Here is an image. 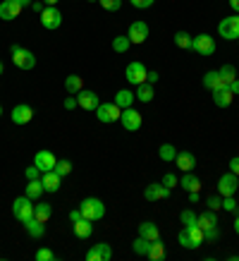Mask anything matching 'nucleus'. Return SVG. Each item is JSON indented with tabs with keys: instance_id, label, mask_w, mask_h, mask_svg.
Returning <instances> with one entry per match:
<instances>
[{
	"instance_id": "de8ad7c7",
	"label": "nucleus",
	"mask_w": 239,
	"mask_h": 261,
	"mask_svg": "<svg viewBox=\"0 0 239 261\" xmlns=\"http://www.w3.org/2000/svg\"><path fill=\"white\" fill-rule=\"evenodd\" d=\"M63 106H65V111H74V108H77L79 103H77V98H74V96H67Z\"/></svg>"
},
{
	"instance_id": "b1692460",
	"label": "nucleus",
	"mask_w": 239,
	"mask_h": 261,
	"mask_svg": "<svg viewBox=\"0 0 239 261\" xmlns=\"http://www.w3.org/2000/svg\"><path fill=\"white\" fill-rule=\"evenodd\" d=\"M180 187L187 192H201V180L194 173H184L182 180H180Z\"/></svg>"
},
{
	"instance_id": "7ed1b4c3",
	"label": "nucleus",
	"mask_w": 239,
	"mask_h": 261,
	"mask_svg": "<svg viewBox=\"0 0 239 261\" xmlns=\"http://www.w3.org/2000/svg\"><path fill=\"white\" fill-rule=\"evenodd\" d=\"M120 115H122V108H120L117 103H101L98 108H96V118L101 120L103 125H110V122H117Z\"/></svg>"
},
{
	"instance_id": "c9c22d12",
	"label": "nucleus",
	"mask_w": 239,
	"mask_h": 261,
	"mask_svg": "<svg viewBox=\"0 0 239 261\" xmlns=\"http://www.w3.org/2000/svg\"><path fill=\"white\" fill-rule=\"evenodd\" d=\"M129 46H132L129 36H115V39H112V50H115V53H127Z\"/></svg>"
},
{
	"instance_id": "c85d7f7f",
	"label": "nucleus",
	"mask_w": 239,
	"mask_h": 261,
	"mask_svg": "<svg viewBox=\"0 0 239 261\" xmlns=\"http://www.w3.org/2000/svg\"><path fill=\"white\" fill-rule=\"evenodd\" d=\"M203 87L211 89V91H215V89H223L225 84H223V80H220V74H218L215 70H211V72L203 74Z\"/></svg>"
},
{
	"instance_id": "f8f14e48",
	"label": "nucleus",
	"mask_w": 239,
	"mask_h": 261,
	"mask_svg": "<svg viewBox=\"0 0 239 261\" xmlns=\"http://www.w3.org/2000/svg\"><path fill=\"white\" fill-rule=\"evenodd\" d=\"M170 192H172V190H167L163 182H151V185L143 190V199H146V201H158V199H167V197H170Z\"/></svg>"
},
{
	"instance_id": "c756f323",
	"label": "nucleus",
	"mask_w": 239,
	"mask_h": 261,
	"mask_svg": "<svg viewBox=\"0 0 239 261\" xmlns=\"http://www.w3.org/2000/svg\"><path fill=\"white\" fill-rule=\"evenodd\" d=\"M134 96L141 103H151L153 101V84H148V82L139 84V87H136V91H134Z\"/></svg>"
},
{
	"instance_id": "8fccbe9b",
	"label": "nucleus",
	"mask_w": 239,
	"mask_h": 261,
	"mask_svg": "<svg viewBox=\"0 0 239 261\" xmlns=\"http://www.w3.org/2000/svg\"><path fill=\"white\" fill-rule=\"evenodd\" d=\"M230 173H234L239 177V156H234V159L230 161Z\"/></svg>"
},
{
	"instance_id": "09e8293b",
	"label": "nucleus",
	"mask_w": 239,
	"mask_h": 261,
	"mask_svg": "<svg viewBox=\"0 0 239 261\" xmlns=\"http://www.w3.org/2000/svg\"><path fill=\"white\" fill-rule=\"evenodd\" d=\"M156 0H132V5L134 8H139V10H146V8H151Z\"/></svg>"
},
{
	"instance_id": "a211bd4d",
	"label": "nucleus",
	"mask_w": 239,
	"mask_h": 261,
	"mask_svg": "<svg viewBox=\"0 0 239 261\" xmlns=\"http://www.w3.org/2000/svg\"><path fill=\"white\" fill-rule=\"evenodd\" d=\"M22 12V5L17 3V0H3L0 3V19H5V22H12L17 19Z\"/></svg>"
},
{
	"instance_id": "a18cd8bd",
	"label": "nucleus",
	"mask_w": 239,
	"mask_h": 261,
	"mask_svg": "<svg viewBox=\"0 0 239 261\" xmlns=\"http://www.w3.org/2000/svg\"><path fill=\"white\" fill-rule=\"evenodd\" d=\"M163 185H165L167 190H175V187H177V177L172 173H165V175H163Z\"/></svg>"
},
{
	"instance_id": "4c0bfd02",
	"label": "nucleus",
	"mask_w": 239,
	"mask_h": 261,
	"mask_svg": "<svg viewBox=\"0 0 239 261\" xmlns=\"http://www.w3.org/2000/svg\"><path fill=\"white\" fill-rule=\"evenodd\" d=\"M191 39H194V36H189L187 32H177L175 34V46L177 48H191Z\"/></svg>"
},
{
	"instance_id": "ea45409f",
	"label": "nucleus",
	"mask_w": 239,
	"mask_h": 261,
	"mask_svg": "<svg viewBox=\"0 0 239 261\" xmlns=\"http://www.w3.org/2000/svg\"><path fill=\"white\" fill-rule=\"evenodd\" d=\"M36 261H55V252L48 247H41V249H36Z\"/></svg>"
},
{
	"instance_id": "5701e85b",
	"label": "nucleus",
	"mask_w": 239,
	"mask_h": 261,
	"mask_svg": "<svg viewBox=\"0 0 239 261\" xmlns=\"http://www.w3.org/2000/svg\"><path fill=\"white\" fill-rule=\"evenodd\" d=\"M139 235L141 238H146V240H160V230H158V225L156 223H151V221H143L141 225H139Z\"/></svg>"
},
{
	"instance_id": "c03bdc74",
	"label": "nucleus",
	"mask_w": 239,
	"mask_h": 261,
	"mask_svg": "<svg viewBox=\"0 0 239 261\" xmlns=\"http://www.w3.org/2000/svg\"><path fill=\"white\" fill-rule=\"evenodd\" d=\"M180 221H182V225H196V214L194 211H184L180 216Z\"/></svg>"
},
{
	"instance_id": "dca6fc26",
	"label": "nucleus",
	"mask_w": 239,
	"mask_h": 261,
	"mask_svg": "<svg viewBox=\"0 0 239 261\" xmlns=\"http://www.w3.org/2000/svg\"><path fill=\"white\" fill-rule=\"evenodd\" d=\"M12 60L19 70H34L36 67V58H34L32 50H26V48H19L17 53H12Z\"/></svg>"
},
{
	"instance_id": "6e6d98bb",
	"label": "nucleus",
	"mask_w": 239,
	"mask_h": 261,
	"mask_svg": "<svg viewBox=\"0 0 239 261\" xmlns=\"http://www.w3.org/2000/svg\"><path fill=\"white\" fill-rule=\"evenodd\" d=\"M230 8L234 10V15H239V0H230Z\"/></svg>"
},
{
	"instance_id": "3c124183",
	"label": "nucleus",
	"mask_w": 239,
	"mask_h": 261,
	"mask_svg": "<svg viewBox=\"0 0 239 261\" xmlns=\"http://www.w3.org/2000/svg\"><path fill=\"white\" fill-rule=\"evenodd\" d=\"M160 80V74H158V72H156V70H153V72H148V77H146V82H148V84H156V82H158Z\"/></svg>"
},
{
	"instance_id": "7c9ffc66",
	"label": "nucleus",
	"mask_w": 239,
	"mask_h": 261,
	"mask_svg": "<svg viewBox=\"0 0 239 261\" xmlns=\"http://www.w3.org/2000/svg\"><path fill=\"white\" fill-rule=\"evenodd\" d=\"M43 192H46V190H43V182H41V177H39V180H29V185H26L24 194H26L29 199H39Z\"/></svg>"
},
{
	"instance_id": "49530a36",
	"label": "nucleus",
	"mask_w": 239,
	"mask_h": 261,
	"mask_svg": "<svg viewBox=\"0 0 239 261\" xmlns=\"http://www.w3.org/2000/svg\"><path fill=\"white\" fill-rule=\"evenodd\" d=\"M24 175H26V180H39V177H41L43 173H41V170H39L36 166H29L26 170H24Z\"/></svg>"
},
{
	"instance_id": "a878e982",
	"label": "nucleus",
	"mask_w": 239,
	"mask_h": 261,
	"mask_svg": "<svg viewBox=\"0 0 239 261\" xmlns=\"http://www.w3.org/2000/svg\"><path fill=\"white\" fill-rule=\"evenodd\" d=\"M81 89H84V80H81L79 74H70V77L65 80V91H67V94L77 96Z\"/></svg>"
},
{
	"instance_id": "79ce46f5",
	"label": "nucleus",
	"mask_w": 239,
	"mask_h": 261,
	"mask_svg": "<svg viewBox=\"0 0 239 261\" xmlns=\"http://www.w3.org/2000/svg\"><path fill=\"white\" fill-rule=\"evenodd\" d=\"M208 208H213V211H218V208H223V194H211V197L206 199Z\"/></svg>"
},
{
	"instance_id": "f257e3e1",
	"label": "nucleus",
	"mask_w": 239,
	"mask_h": 261,
	"mask_svg": "<svg viewBox=\"0 0 239 261\" xmlns=\"http://www.w3.org/2000/svg\"><path fill=\"white\" fill-rule=\"evenodd\" d=\"M177 242L187 249H199L201 242H203V230L199 225H184L177 235Z\"/></svg>"
},
{
	"instance_id": "393cba45",
	"label": "nucleus",
	"mask_w": 239,
	"mask_h": 261,
	"mask_svg": "<svg viewBox=\"0 0 239 261\" xmlns=\"http://www.w3.org/2000/svg\"><path fill=\"white\" fill-rule=\"evenodd\" d=\"M91 232H94V228H91V221H88V218H79V221L74 223V235L79 240H88Z\"/></svg>"
},
{
	"instance_id": "9d476101",
	"label": "nucleus",
	"mask_w": 239,
	"mask_h": 261,
	"mask_svg": "<svg viewBox=\"0 0 239 261\" xmlns=\"http://www.w3.org/2000/svg\"><path fill=\"white\" fill-rule=\"evenodd\" d=\"M112 259V247L108 242H98L86 252V261H110Z\"/></svg>"
},
{
	"instance_id": "412c9836",
	"label": "nucleus",
	"mask_w": 239,
	"mask_h": 261,
	"mask_svg": "<svg viewBox=\"0 0 239 261\" xmlns=\"http://www.w3.org/2000/svg\"><path fill=\"white\" fill-rule=\"evenodd\" d=\"M213 101L218 108H227L232 101H234V94H232L230 87H223V89H215L213 91Z\"/></svg>"
},
{
	"instance_id": "72a5a7b5",
	"label": "nucleus",
	"mask_w": 239,
	"mask_h": 261,
	"mask_svg": "<svg viewBox=\"0 0 239 261\" xmlns=\"http://www.w3.org/2000/svg\"><path fill=\"white\" fill-rule=\"evenodd\" d=\"M50 214H53V206L50 204H39V206H34V218H39L41 223H46L48 218H50Z\"/></svg>"
},
{
	"instance_id": "39448f33",
	"label": "nucleus",
	"mask_w": 239,
	"mask_h": 261,
	"mask_svg": "<svg viewBox=\"0 0 239 261\" xmlns=\"http://www.w3.org/2000/svg\"><path fill=\"white\" fill-rule=\"evenodd\" d=\"M146 77H148V70H146V65H143L141 60H134V63H129L127 70H125V80H127L129 84H134V87L143 84V82H146Z\"/></svg>"
},
{
	"instance_id": "338daca9",
	"label": "nucleus",
	"mask_w": 239,
	"mask_h": 261,
	"mask_svg": "<svg viewBox=\"0 0 239 261\" xmlns=\"http://www.w3.org/2000/svg\"><path fill=\"white\" fill-rule=\"evenodd\" d=\"M237 77H239V72H237Z\"/></svg>"
},
{
	"instance_id": "2eb2a0df",
	"label": "nucleus",
	"mask_w": 239,
	"mask_h": 261,
	"mask_svg": "<svg viewBox=\"0 0 239 261\" xmlns=\"http://www.w3.org/2000/svg\"><path fill=\"white\" fill-rule=\"evenodd\" d=\"M55 163H57V159H55V153H50V151H39L36 156H34V166L39 168L41 173H48V170H53L55 168Z\"/></svg>"
},
{
	"instance_id": "5fc2aeb1",
	"label": "nucleus",
	"mask_w": 239,
	"mask_h": 261,
	"mask_svg": "<svg viewBox=\"0 0 239 261\" xmlns=\"http://www.w3.org/2000/svg\"><path fill=\"white\" fill-rule=\"evenodd\" d=\"M230 89H232V94H234V96L239 94V77H237V80H234V82H232V84H230Z\"/></svg>"
},
{
	"instance_id": "a19ab883",
	"label": "nucleus",
	"mask_w": 239,
	"mask_h": 261,
	"mask_svg": "<svg viewBox=\"0 0 239 261\" xmlns=\"http://www.w3.org/2000/svg\"><path fill=\"white\" fill-rule=\"evenodd\" d=\"M101 3V8L108 10V12H117L122 8V0H98Z\"/></svg>"
},
{
	"instance_id": "37998d69",
	"label": "nucleus",
	"mask_w": 239,
	"mask_h": 261,
	"mask_svg": "<svg viewBox=\"0 0 239 261\" xmlns=\"http://www.w3.org/2000/svg\"><path fill=\"white\" fill-rule=\"evenodd\" d=\"M223 208L225 211H230V214H237L239 211V204L234 197H223Z\"/></svg>"
},
{
	"instance_id": "bb28decb",
	"label": "nucleus",
	"mask_w": 239,
	"mask_h": 261,
	"mask_svg": "<svg viewBox=\"0 0 239 261\" xmlns=\"http://www.w3.org/2000/svg\"><path fill=\"white\" fill-rule=\"evenodd\" d=\"M136 101V96L129 91V89H120L117 94H115V103H117L120 108L125 111V108H132V103Z\"/></svg>"
},
{
	"instance_id": "680f3d73",
	"label": "nucleus",
	"mask_w": 239,
	"mask_h": 261,
	"mask_svg": "<svg viewBox=\"0 0 239 261\" xmlns=\"http://www.w3.org/2000/svg\"><path fill=\"white\" fill-rule=\"evenodd\" d=\"M46 5H57V0H46Z\"/></svg>"
},
{
	"instance_id": "052dcab7",
	"label": "nucleus",
	"mask_w": 239,
	"mask_h": 261,
	"mask_svg": "<svg viewBox=\"0 0 239 261\" xmlns=\"http://www.w3.org/2000/svg\"><path fill=\"white\" fill-rule=\"evenodd\" d=\"M234 232L239 235V216H237V221H234Z\"/></svg>"
},
{
	"instance_id": "f03ea898",
	"label": "nucleus",
	"mask_w": 239,
	"mask_h": 261,
	"mask_svg": "<svg viewBox=\"0 0 239 261\" xmlns=\"http://www.w3.org/2000/svg\"><path fill=\"white\" fill-rule=\"evenodd\" d=\"M79 211H81V218H88V221L94 223V221H101V218L105 216V204L96 197H86L84 201H81Z\"/></svg>"
},
{
	"instance_id": "f704fd0d",
	"label": "nucleus",
	"mask_w": 239,
	"mask_h": 261,
	"mask_svg": "<svg viewBox=\"0 0 239 261\" xmlns=\"http://www.w3.org/2000/svg\"><path fill=\"white\" fill-rule=\"evenodd\" d=\"M132 249H134L136 254H141V256H148V249H151V240H146V238H139L132 242Z\"/></svg>"
},
{
	"instance_id": "e433bc0d",
	"label": "nucleus",
	"mask_w": 239,
	"mask_h": 261,
	"mask_svg": "<svg viewBox=\"0 0 239 261\" xmlns=\"http://www.w3.org/2000/svg\"><path fill=\"white\" fill-rule=\"evenodd\" d=\"M158 153H160V161H175L177 149L172 146V144H163V146L158 149Z\"/></svg>"
},
{
	"instance_id": "4468645a",
	"label": "nucleus",
	"mask_w": 239,
	"mask_h": 261,
	"mask_svg": "<svg viewBox=\"0 0 239 261\" xmlns=\"http://www.w3.org/2000/svg\"><path fill=\"white\" fill-rule=\"evenodd\" d=\"M10 118H12L15 125H26V122H32V118H34V108L32 106H26V103H19V106L12 108Z\"/></svg>"
},
{
	"instance_id": "aec40b11",
	"label": "nucleus",
	"mask_w": 239,
	"mask_h": 261,
	"mask_svg": "<svg viewBox=\"0 0 239 261\" xmlns=\"http://www.w3.org/2000/svg\"><path fill=\"white\" fill-rule=\"evenodd\" d=\"M196 225H199L203 232H206V230L218 228V216H215L213 208H208V211H203L201 216H196Z\"/></svg>"
},
{
	"instance_id": "473e14b6",
	"label": "nucleus",
	"mask_w": 239,
	"mask_h": 261,
	"mask_svg": "<svg viewBox=\"0 0 239 261\" xmlns=\"http://www.w3.org/2000/svg\"><path fill=\"white\" fill-rule=\"evenodd\" d=\"M218 74H220V80H223V84H225V87H230L232 82L237 80V70H234L232 65H223V67L218 70Z\"/></svg>"
},
{
	"instance_id": "603ef678",
	"label": "nucleus",
	"mask_w": 239,
	"mask_h": 261,
	"mask_svg": "<svg viewBox=\"0 0 239 261\" xmlns=\"http://www.w3.org/2000/svg\"><path fill=\"white\" fill-rule=\"evenodd\" d=\"M199 199H201V192H189V201H191V204H196Z\"/></svg>"
},
{
	"instance_id": "bf43d9fd",
	"label": "nucleus",
	"mask_w": 239,
	"mask_h": 261,
	"mask_svg": "<svg viewBox=\"0 0 239 261\" xmlns=\"http://www.w3.org/2000/svg\"><path fill=\"white\" fill-rule=\"evenodd\" d=\"M17 3H19V5H22V8H24V5H32L34 0H17Z\"/></svg>"
},
{
	"instance_id": "ddd939ff",
	"label": "nucleus",
	"mask_w": 239,
	"mask_h": 261,
	"mask_svg": "<svg viewBox=\"0 0 239 261\" xmlns=\"http://www.w3.org/2000/svg\"><path fill=\"white\" fill-rule=\"evenodd\" d=\"M127 36L132 43H143V41L148 39V24L146 22H132L129 24V29H127Z\"/></svg>"
},
{
	"instance_id": "6e6552de",
	"label": "nucleus",
	"mask_w": 239,
	"mask_h": 261,
	"mask_svg": "<svg viewBox=\"0 0 239 261\" xmlns=\"http://www.w3.org/2000/svg\"><path fill=\"white\" fill-rule=\"evenodd\" d=\"M218 34L227 41H234L239 39V15H232V17H225L223 22L218 24Z\"/></svg>"
},
{
	"instance_id": "0e129e2a",
	"label": "nucleus",
	"mask_w": 239,
	"mask_h": 261,
	"mask_svg": "<svg viewBox=\"0 0 239 261\" xmlns=\"http://www.w3.org/2000/svg\"><path fill=\"white\" fill-rule=\"evenodd\" d=\"M88 3H98V0H88Z\"/></svg>"
},
{
	"instance_id": "423d86ee",
	"label": "nucleus",
	"mask_w": 239,
	"mask_h": 261,
	"mask_svg": "<svg viewBox=\"0 0 239 261\" xmlns=\"http://www.w3.org/2000/svg\"><path fill=\"white\" fill-rule=\"evenodd\" d=\"M41 24H43V29H48V32H55L57 27L63 24V12L55 8V5H48V8H43V12H41Z\"/></svg>"
},
{
	"instance_id": "1a4fd4ad",
	"label": "nucleus",
	"mask_w": 239,
	"mask_h": 261,
	"mask_svg": "<svg viewBox=\"0 0 239 261\" xmlns=\"http://www.w3.org/2000/svg\"><path fill=\"white\" fill-rule=\"evenodd\" d=\"M239 190V177L234 173H225L220 180H218V194L223 197H234V192Z\"/></svg>"
},
{
	"instance_id": "58836bf2",
	"label": "nucleus",
	"mask_w": 239,
	"mask_h": 261,
	"mask_svg": "<svg viewBox=\"0 0 239 261\" xmlns=\"http://www.w3.org/2000/svg\"><path fill=\"white\" fill-rule=\"evenodd\" d=\"M53 170H55L57 175H60V177H67V175L72 173V163L67 159H63V161H57L55 163V168H53Z\"/></svg>"
},
{
	"instance_id": "4d7b16f0",
	"label": "nucleus",
	"mask_w": 239,
	"mask_h": 261,
	"mask_svg": "<svg viewBox=\"0 0 239 261\" xmlns=\"http://www.w3.org/2000/svg\"><path fill=\"white\" fill-rule=\"evenodd\" d=\"M32 8L36 10V12H43V3H36V0H34V3H32Z\"/></svg>"
},
{
	"instance_id": "4be33fe9",
	"label": "nucleus",
	"mask_w": 239,
	"mask_h": 261,
	"mask_svg": "<svg viewBox=\"0 0 239 261\" xmlns=\"http://www.w3.org/2000/svg\"><path fill=\"white\" fill-rule=\"evenodd\" d=\"M41 182H43V190H46V192H57V190H60V182H63V177H60L55 170H48V173L41 175Z\"/></svg>"
},
{
	"instance_id": "f3484780",
	"label": "nucleus",
	"mask_w": 239,
	"mask_h": 261,
	"mask_svg": "<svg viewBox=\"0 0 239 261\" xmlns=\"http://www.w3.org/2000/svg\"><path fill=\"white\" fill-rule=\"evenodd\" d=\"M77 103H79L84 111H96V108L101 106L98 94H96V91H91V89H81L79 94H77Z\"/></svg>"
},
{
	"instance_id": "20e7f679",
	"label": "nucleus",
	"mask_w": 239,
	"mask_h": 261,
	"mask_svg": "<svg viewBox=\"0 0 239 261\" xmlns=\"http://www.w3.org/2000/svg\"><path fill=\"white\" fill-rule=\"evenodd\" d=\"M12 214H15V218L19 223H26L29 218H34V204H32V199L26 197H17L15 199V204H12Z\"/></svg>"
},
{
	"instance_id": "13d9d810",
	"label": "nucleus",
	"mask_w": 239,
	"mask_h": 261,
	"mask_svg": "<svg viewBox=\"0 0 239 261\" xmlns=\"http://www.w3.org/2000/svg\"><path fill=\"white\" fill-rule=\"evenodd\" d=\"M19 48H22V46H19V43H12V46H10V53H17Z\"/></svg>"
},
{
	"instance_id": "0eeeda50",
	"label": "nucleus",
	"mask_w": 239,
	"mask_h": 261,
	"mask_svg": "<svg viewBox=\"0 0 239 261\" xmlns=\"http://www.w3.org/2000/svg\"><path fill=\"white\" fill-rule=\"evenodd\" d=\"M191 50H196L199 56H215V39L208 34H199L191 39Z\"/></svg>"
},
{
	"instance_id": "864d4df0",
	"label": "nucleus",
	"mask_w": 239,
	"mask_h": 261,
	"mask_svg": "<svg viewBox=\"0 0 239 261\" xmlns=\"http://www.w3.org/2000/svg\"><path fill=\"white\" fill-rule=\"evenodd\" d=\"M81 218V211H70V221L72 223H77Z\"/></svg>"
},
{
	"instance_id": "69168bd1",
	"label": "nucleus",
	"mask_w": 239,
	"mask_h": 261,
	"mask_svg": "<svg viewBox=\"0 0 239 261\" xmlns=\"http://www.w3.org/2000/svg\"><path fill=\"white\" fill-rule=\"evenodd\" d=\"M0 115H3V106H0Z\"/></svg>"
},
{
	"instance_id": "2f4dec72",
	"label": "nucleus",
	"mask_w": 239,
	"mask_h": 261,
	"mask_svg": "<svg viewBox=\"0 0 239 261\" xmlns=\"http://www.w3.org/2000/svg\"><path fill=\"white\" fill-rule=\"evenodd\" d=\"M148 259H151V261H163V259H165V247H163V242H160V240H153V242H151Z\"/></svg>"
},
{
	"instance_id": "6ab92c4d",
	"label": "nucleus",
	"mask_w": 239,
	"mask_h": 261,
	"mask_svg": "<svg viewBox=\"0 0 239 261\" xmlns=\"http://www.w3.org/2000/svg\"><path fill=\"white\" fill-rule=\"evenodd\" d=\"M175 163H177V168H180L182 173H191V170L196 168V156H194L191 151H177Z\"/></svg>"
},
{
	"instance_id": "9b49d317",
	"label": "nucleus",
	"mask_w": 239,
	"mask_h": 261,
	"mask_svg": "<svg viewBox=\"0 0 239 261\" xmlns=\"http://www.w3.org/2000/svg\"><path fill=\"white\" fill-rule=\"evenodd\" d=\"M120 122H122V127H125L127 132H136V129L141 127V115H139L134 108H125L122 115H120Z\"/></svg>"
},
{
	"instance_id": "e2e57ef3",
	"label": "nucleus",
	"mask_w": 239,
	"mask_h": 261,
	"mask_svg": "<svg viewBox=\"0 0 239 261\" xmlns=\"http://www.w3.org/2000/svg\"><path fill=\"white\" fill-rule=\"evenodd\" d=\"M3 70H5V67H3V63H0V74H3Z\"/></svg>"
},
{
	"instance_id": "cd10ccee",
	"label": "nucleus",
	"mask_w": 239,
	"mask_h": 261,
	"mask_svg": "<svg viewBox=\"0 0 239 261\" xmlns=\"http://www.w3.org/2000/svg\"><path fill=\"white\" fill-rule=\"evenodd\" d=\"M24 228L29 230L32 238H43L46 235V223H41L39 218H29V221L24 223Z\"/></svg>"
}]
</instances>
